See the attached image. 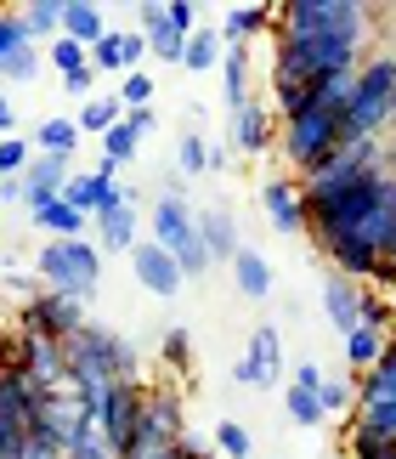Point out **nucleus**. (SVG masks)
I'll use <instances>...</instances> for the list:
<instances>
[{
	"label": "nucleus",
	"mask_w": 396,
	"mask_h": 459,
	"mask_svg": "<svg viewBox=\"0 0 396 459\" xmlns=\"http://www.w3.org/2000/svg\"><path fill=\"white\" fill-rule=\"evenodd\" d=\"M221 34H215V23H198L187 34V51H182V68L187 74H210V68H221Z\"/></svg>",
	"instance_id": "28"
},
{
	"label": "nucleus",
	"mask_w": 396,
	"mask_h": 459,
	"mask_svg": "<svg viewBox=\"0 0 396 459\" xmlns=\"http://www.w3.org/2000/svg\"><path fill=\"white\" fill-rule=\"evenodd\" d=\"M306 102H312V97H306V85L272 68V102H266V108H272L278 119H289V114H300V108H306Z\"/></svg>",
	"instance_id": "38"
},
{
	"label": "nucleus",
	"mask_w": 396,
	"mask_h": 459,
	"mask_svg": "<svg viewBox=\"0 0 396 459\" xmlns=\"http://www.w3.org/2000/svg\"><path fill=\"white\" fill-rule=\"evenodd\" d=\"M244 363H249V375H255V392L283 385V329L255 324V334H249V346H244Z\"/></svg>",
	"instance_id": "17"
},
{
	"label": "nucleus",
	"mask_w": 396,
	"mask_h": 459,
	"mask_svg": "<svg viewBox=\"0 0 396 459\" xmlns=\"http://www.w3.org/2000/svg\"><path fill=\"white\" fill-rule=\"evenodd\" d=\"M17 46H29V34H23V23H17V12H0V57L17 51Z\"/></svg>",
	"instance_id": "46"
},
{
	"label": "nucleus",
	"mask_w": 396,
	"mask_h": 459,
	"mask_svg": "<svg viewBox=\"0 0 396 459\" xmlns=\"http://www.w3.org/2000/svg\"><path fill=\"white\" fill-rule=\"evenodd\" d=\"M221 91H227V108H244L249 102V46L221 51Z\"/></svg>",
	"instance_id": "31"
},
{
	"label": "nucleus",
	"mask_w": 396,
	"mask_h": 459,
	"mask_svg": "<svg viewBox=\"0 0 396 459\" xmlns=\"http://www.w3.org/2000/svg\"><path fill=\"white\" fill-rule=\"evenodd\" d=\"M63 368L68 375H102V380H142V351L119 329H102L85 317V329L63 341Z\"/></svg>",
	"instance_id": "3"
},
{
	"label": "nucleus",
	"mask_w": 396,
	"mask_h": 459,
	"mask_svg": "<svg viewBox=\"0 0 396 459\" xmlns=\"http://www.w3.org/2000/svg\"><path fill=\"white\" fill-rule=\"evenodd\" d=\"M317 403H323V420H346V414L357 409V380H351V375H340V380H329V375H323V385H317Z\"/></svg>",
	"instance_id": "33"
},
{
	"label": "nucleus",
	"mask_w": 396,
	"mask_h": 459,
	"mask_svg": "<svg viewBox=\"0 0 396 459\" xmlns=\"http://www.w3.org/2000/svg\"><path fill=\"white\" fill-rule=\"evenodd\" d=\"M187 431V409H182V392L165 380L142 385V414H136V443H176Z\"/></svg>",
	"instance_id": "12"
},
{
	"label": "nucleus",
	"mask_w": 396,
	"mask_h": 459,
	"mask_svg": "<svg viewBox=\"0 0 396 459\" xmlns=\"http://www.w3.org/2000/svg\"><path fill=\"white\" fill-rule=\"evenodd\" d=\"M159 363H165L170 375H187V368H193V334L187 329H165V341H159Z\"/></svg>",
	"instance_id": "40"
},
{
	"label": "nucleus",
	"mask_w": 396,
	"mask_h": 459,
	"mask_svg": "<svg viewBox=\"0 0 396 459\" xmlns=\"http://www.w3.org/2000/svg\"><path fill=\"white\" fill-rule=\"evenodd\" d=\"M80 126H74V114H51L34 126V153H80Z\"/></svg>",
	"instance_id": "26"
},
{
	"label": "nucleus",
	"mask_w": 396,
	"mask_h": 459,
	"mask_svg": "<svg viewBox=\"0 0 396 459\" xmlns=\"http://www.w3.org/2000/svg\"><path fill=\"white\" fill-rule=\"evenodd\" d=\"M34 431L51 437L63 454L68 448H80V443H91L97 437V414L91 409H80V397H74V385H51V392H34Z\"/></svg>",
	"instance_id": "7"
},
{
	"label": "nucleus",
	"mask_w": 396,
	"mask_h": 459,
	"mask_svg": "<svg viewBox=\"0 0 396 459\" xmlns=\"http://www.w3.org/2000/svg\"><path fill=\"white\" fill-rule=\"evenodd\" d=\"M278 29V6H232L221 23H215V34H221V46H249L255 34H272Z\"/></svg>",
	"instance_id": "21"
},
{
	"label": "nucleus",
	"mask_w": 396,
	"mask_h": 459,
	"mask_svg": "<svg viewBox=\"0 0 396 459\" xmlns=\"http://www.w3.org/2000/svg\"><path fill=\"white\" fill-rule=\"evenodd\" d=\"M125 126H131V131H136V143H142V136L159 126V114H153V108H131V114H125Z\"/></svg>",
	"instance_id": "49"
},
{
	"label": "nucleus",
	"mask_w": 396,
	"mask_h": 459,
	"mask_svg": "<svg viewBox=\"0 0 396 459\" xmlns=\"http://www.w3.org/2000/svg\"><path fill=\"white\" fill-rule=\"evenodd\" d=\"M17 23L34 46L40 40H57L63 34V0H29V6H17Z\"/></svg>",
	"instance_id": "29"
},
{
	"label": "nucleus",
	"mask_w": 396,
	"mask_h": 459,
	"mask_svg": "<svg viewBox=\"0 0 396 459\" xmlns=\"http://www.w3.org/2000/svg\"><path fill=\"white\" fill-rule=\"evenodd\" d=\"M340 346H346V368H351V375H368V368L385 358V346H391V341H385L380 329L357 324V329H351V334H346V341H340Z\"/></svg>",
	"instance_id": "27"
},
{
	"label": "nucleus",
	"mask_w": 396,
	"mask_h": 459,
	"mask_svg": "<svg viewBox=\"0 0 396 459\" xmlns=\"http://www.w3.org/2000/svg\"><path fill=\"white\" fill-rule=\"evenodd\" d=\"M108 29H114V23H108V12L97 6V0H63V40H74V46L91 51Z\"/></svg>",
	"instance_id": "23"
},
{
	"label": "nucleus",
	"mask_w": 396,
	"mask_h": 459,
	"mask_svg": "<svg viewBox=\"0 0 396 459\" xmlns=\"http://www.w3.org/2000/svg\"><path fill=\"white\" fill-rule=\"evenodd\" d=\"M385 170V143H340L329 165H317L312 176H300V199H323V193H346L357 182Z\"/></svg>",
	"instance_id": "8"
},
{
	"label": "nucleus",
	"mask_w": 396,
	"mask_h": 459,
	"mask_svg": "<svg viewBox=\"0 0 396 459\" xmlns=\"http://www.w3.org/2000/svg\"><path fill=\"white\" fill-rule=\"evenodd\" d=\"M210 443L221 459H255V437H249V426H238V420H221Z\"/></svg>",
	"instance_id": "37"
},
{
	"label": "nucleus",
	"mask_w": 396,
	"mask_h": 459,
	"mask_svg": "<svg viewBox=\"0 0 396 459\" xmlns=\"http://www.w3.org/2000/svg\"><path fill=\"white\" fill-rule=\"evenodd\" d=\"M340 114H329V108H317V102H306L300 114H289V119H278V153L289 159V170H295V182L300 176H312L317 165H329V159L340 153Z\"/></svg>",
	"instance_id": "4"
},
{
	"label": "nucleus",
	"mask_w": 396,
	"mask_h": 459,
	"mask_svg": "<svg viewBox=\"0 0 396 459\" xmlns=\"http://www.w3.org/2000/svg\"><path fill=\"white\" fill-rule=\"evenodd\" d=\"M63 459H114V454H108V448H102V437H91V443H80V448H68Z\"/></svg>",
	"instance_id": "52"
},
{
	"label": "nucleus",
	"mask_w": 396,
	"mask_h": 459,
	"mask_svg": "<svg viewBox=\"0 0 396 459\" xmlns=\"http://www.w3.org/2000/svg\"><path fill=\"white\" fill-rule=\"evenodd\" d=\"M148 63V40H142L136 29H108L102 40L91 46V68L97 74H136V68Z\"/></svg>",
	"instance_id": "16"
},
{
	"label": "nucleus",
	"mask_w": 396,
	"mask_h": 459,
	"mask_svg": "<svg viewBox=\"0 0 396 459\" xmlns=\"http://www.w3.org/2000/svg\"><path fill=\"white\" fill-rule=\"evenodd\" d=\"M261 210H266V221H272L283 238L306 233V204H300V182H295V176H272V182L261 187Z\"/></svg>",
	"instance_id": "18"
},
{
	"label": "nucleus",
	"mask_w": 396,
	"mask_h": 459,
	"mask_svg": "<svg viewBox=\"0 0 396 459\" xmlns=\"http://www.w3.org/2000/svg\"><path fill=\"white\" fill-rule=\"evenodd\" d=\"M142 385L148 380H108V392L97 403V437H102V448L125 459L136 443V414H142Z\"/></svg>",
	"instance_id": "9"
},
{
	"label": "nucleus",
	"mask_w": 396,
	"mask_h": 459,
	"mask_svg": "<svg viewBox=\"0 0 396 459\" xmlns=\"http://www.w3.org/2000/svg\"><path fill=\"white\" fill-rule=\"evenodd\" d=\"M119 119H125L119 97H85L80 114H74V126H80V136H102V131H114Z\"/></svg>",
	"instance_id": "32"
},
{
	"label": "nucleus",
	"mask_w": 396,
	"mask_h": 459,
	"mask_svg": "<svg viewBox=\"0 0 396 459\" xmlns=\"http://www.w3.org/2000/svg\"><path fill=\"white\" fill-rule=\"evenodd\" d=\"M295 385H300V392H317V385H323V368H317L312 358H300V368H295Z\"/></svg>",
	"instance_id": "50"
},
{
	"label": "nucleus",
	"mask_w": 396,
	"mask_h": 459,
	"mask_svg": "<svg viewBox=\"0 0 396 459\" xmlns=\"http://www.w3.org/2000/svg\"><path fill=\"white\" fill-rule=\"evenodd\" d=\"M385 176L396 182V131H391V143H385Z\"/></svg>",
	"instance_id": "55"
},
{
	"label": "nucleus",
	"mask_w": 396,
	"mask_h": 459,
	"mask_svg": "<svg viewBox=\"0 0 396 459\" xmlns=\"http://www.w3.org/2000/svg\"><path fill=\"white\" fill-rule=\"evenodd\" d=\"M283 409H289V420L300 431H312V426H329L323 420V403H317V392H300L295 380H283Z\"/></svg>",
	"instance_id": "35"
},
{
	"label": "nucleus",
	"mask_w": 396,
	"mask_h": 459,
	"mask_svg": "<svg viewBox=\"0 0 396 459\" xmlns=\"http://www.w3.org/2000/svg\"><path fill=\"white\" fill-rule=\"evenodd\" d=\"M91 85H97V68H80V74H68V80H63V91L85 102V97H97V91H91Z\"/></svg>",
	"instance_id": "48"
},
{
	"label": "nucleus",
	"mask_w": 396,
	"mask_h": 459,
	"mask_svg": "<svg viewBox=\"0 0 396 459\" xmlns=\"http://www.w3.org/2000/svg\"><path fill=\"white\" fill-rule=\"evenodd\" d=\"M68 176H74V153H34L29 170L17 176V187H23V199H17V204H23L29 216H34V210H46V204H57Z\"/></svg>",
	"instance_id": "13"
},
{
	"label": "nucleus",
	"mask_w": 396,
	"mask_h": 459,
	"mask_svg": "<svg viewBox=\"0 0 396 459\" xmlns=\"http://www.w3.org/2000/svg\"><path fill=\"white\" fill-rule=\"evenodd\" d=\"M0 199H23V187H17V176H0Z\"/></svg>",
	"instance_id": "54"
},
{
	"label": "nucleus",
	"mask_w": 396,
	"mask_h": 459,
	"mask_svg": "<svg viewBox=\"0 0 396 459\" xmlns=\"http://www.w3.org/2000/svg\"><path fill=\"white\" fill-rule=\"evenodd\" d=\"M29 143H23V136H0V176H23L29 170Z\"/></svg>",
	"instance_id": "43"
},
{
	"label": "nucleus",
	"mask_w": 396,
	"mask_h": 459,
	"mask_svg": "<svg viewBox=\"0 0 396 459\" xmlns=\"http://www.w3.org/2000/svg\"><path fill=\"white\" fill-rule=\"evenodd\" d=\"M34 437V380L17 363H0V448H23Z\"/></svg>",
	"instance_id": "10"
},
{
	"label": "nucleus",
	"mask_w": 396,
	"mask_h": 459,
	"mask_svg": "<svg viewBox=\"0 0 396 459\" xmlns=\"http://www.w3.org/2000/svg\"><path fill=\"white\" fill-rule=\"evenodd\" d=\"M119 108L125 114H131V108H153V97H159V85H153V74H148V68H136V74H125L119 80Z\"/></svg>",
	"instance_id": "39"
},
{
	"label": "nucleus",
	"mask_w": 396,
	"mask_h": 459,
	"mask_svg": "<svg viewBox=\"0 0 396 459\" xmlns=\"http://www.w3.org/2000/svg\"><path fill=\"white\" fill-rule=\"evenodd\" d=\"M346 426L368 431V437H380V443H396V403H374V409H351V414H346Z\"/></svg>",
	"instance_id": "34"
},
{
	"label": "nucleus",
	"mask_w": 396,
	"mask_h": 459,
	"mask_svg": "<svg viewBox=\"0 0 396 459\" xmlns=\"http://www.w3.org/2000/svg\"><path fill=\"white\" fill-rule=\"evenodd\" d=\"M351 91H357V68H334V74H317L306 85V97H312L317 108H329V114H346Z\"/></svg>",
	"instance_id": "25"
},
{
	"label": "nucleus",
	"mask_w": 396,
	"mask_h": 459,
	"mask_svg": "<svg viewBox=\"0 0 396 459\" xmlns=\"http://www.w3.org/2000/svg\"><path fill=\"white\" fill-rule=\"evenodd\" d=\"M165 23L176 34H193L198 29V6H193V0H165Z\"/></svg>",
	"instance_id": "44"
},
{
	"label": "nucleus",
	"mask_w": 396,
	"mask_h": 459,
	"mask_svg": "<svg viewBox=\"0 0 396 459\" xmlns=\"http://www.w3.org/2000/svg\"><path fill=\"white\" fill-rule=\"evenodd\" d=\"M391 126H396V91H391Z\"/></svg>",
	"instance_id": "56"
},
{
	"label": "nucleus",
	"mask_w": 396,
	"mask_h": 459,
	"mask_svg": "<svg viewBox=\"0 0 396 459\" xmlns=\"http://www.w3.org/2000/svg\"><path fill=\"white\" fill-rule=\"evenodd\" d=\"M323 312H329L334 334L346 341V334L363 324V284H346V278H329L323 284Z\"/></svg>",
	"instance_id": "22"
},
{
	"label": "nucleus",
	"mask_w": 396,
	"mask_h": 459,
	"mask_svg": "<svg viewBox=\"0 0 396 459\" xmlns=\"http://www.w3.org/2000/svg\"><path fill=\"white\" fill-rule=\"evenodd\" d=\"M0 136H17V108H12L6 91H0Z\"/></svg>",
	"instance_id": "53"
},
{
	"label": "nucleus",
	"mask_w": 396,
	"mask_h": 459,
	"mask_svg": "<svg viewBox=\"0 0 396 459\" xmlns=\"http://www.w3.org/2000/svg\"><path fill=\"white\" fill-rule=\"evenodd\" d=\"M391 91H396V51H374L357 63V91L340 114L346 143H380L391 131Z\"/></svg>",
	"instance_id": "2"
},
{
	"label": "nucleus",
	"mask_w": 396,
	"mask_h": 459,
	"mask_svg": "<svg viewBox=\"0 0 396 459\" xmlns=\"http://www.w3.org/2000/svg\"><path fill=\"white\" fill-rule=\"evenodd\" d=\"M204 153H210V143L198 131H187L182 143H176V170H182V176H204Z\"/></svg>",
	"instance_id": "42"
},
{
	"label": "nucleus",
	"mask_w": 396,
	"mask_h": 459,
	"mask_svg": "<svg viewBox=\"0 0 396 459\" xmlns=\"http://www.w3.org/2000/svg\"><path fill=\"white\" fill-rule=\"evenodd\" d=\"M283 40H346L363 51L368 34H374V6H363V0H283L278 6V29Z\"/></svg>",
	"instance_id": "1"
},
{
	"label": "nucleus",
	"mask_w": 396,
	"mask_h": 459,
	"mask_svg": "<svg viewBox=\"0 0 396 459\" xmlns=\"http://www.w3.org/2000/svg\"><path fill=\"white\" fill-rule=\"evenodd\" d=\"M0 290H12V295H23V301H34V295H40L46 284H40V278H34V273H0Z\"/></svg>",
	"instance_id": "45"
},
{
	"label": "nucleus",
	"mask_w": 396,
	"mask_h": 459,
	"mask_svg": "<svg viewBox=\"0 0 396 459\" xmlns=\"http://www.w3.org/2000/svg\"><path fill=\"white\" fill-rule=\"evenodd\" d=\"M227 267H232V278H238V295H249V301H266V295H272V261L255 255L249 244L227 261Z\"/></svg>",
	"instance_id": "24"
},
{
	"label": "nucleus",
	"mask_w": 396,
	"mask_h": 459,
	"mask_svg": "<svg viewBox=\"0 0 396 459\" xmlns=\"http://www.w3.org/2000/svg\"><path fill=\"white\" fill-rule=\"evenodd\" d=\"M0 459H17V454H12V448H0Z\"/></svg>",
	"instance_id": "57"
},
{
	"label": "nucleus",
	"mask_w": 396,
	"mask_h": 459,
	"mask_svg": "<svg viewBox=\"0 0 396 459\" xmlns=\"http://www.w3.org/2000/svg\"><path fill=\"white\" fill-rule=\"evenodd\" d=\"M17 329L40 334V341H68L74 329H85V301H74V295H57V290H40L34 301H23V312H17Z\"/></svg>",
	"instance_id": "11"
},
{
	"label": "nucleus",
	"mask_w": 396,
	"mask_h": 459,
	"mask_svg": "<svg viewBox=\"0 0 396 459\" xmlns=\"http://www.w3.org/2000/svg\"><path fill=\"white\" fill-rule=\"evenodd\" d=\"M97 221V244L102 250H114V255H131L136 244H142V216H136V204H108Z\"/></svg>",
	"instance_id": "20"
},
{
	"label": "nucleus",
	"mask_w": 396,
	"mask_h": 459,
	"mask_svg": "<svg viewBox=\"0 0 396 459\" xmlns=\"http://www.w3.org/2000/svg\"><path fill=\"white\" fill-rule=\"evenodd\" d=\"M34 278L57 295H74V301H91L102 284V250L85 238H46L40 255H34Z\"/></svg>",
	"instance_id": "5"
},
{
	"label": "nucleus",
	"mask_w": 396,
	"mask_h": 459,
	"mask_svg": "<svg viewBox=\"0 0 396 459\" xmlns=\"http://www.w3.org/2000/svg\"><path fill=\"white\" fill-rule=\"evenodd\" d=\"M198 244H204L210 267H215V261H232V255L244 250L238 216H232V210H198Z\"/></svg>",
	"instance_id": "19"
},
{
	"label": "nucleus",
	"mask_w": 396,
	"mask_h": 459,
	"mask_svg": "<svg viewBox=\"0 0 396 459\" xmlns=\"http://www.w3.org/2000/svg\"><path fill=\"white\" fill-rule=\"evenodd\" d=\"M148 227H153V244H159V250H170V255H176L182 278H204V273H210V255H204V244H198V210L187 204V193H182V187L159 193Z\"/></svg>",
	"instance_id": "6"
},
{
	"label": "nucleus",
	"mask_w": 396,
	"mask_h": 459,
	"mask_svg": "<svg viewBox=\"0 0 396 459\" xmlns=\"http://www.w3.org/2000/svg\"><path fill=\"white\" fill-rule=\"evenodd\" d=\"M227 165H232V148H227V143H210V153H204V170L215 176V170H227Z\"/></svg>",
	"instance_id": "51"
},
{
	"label": "nucleus",
	"mask_w": 396,
	"mask_h": 459,
	"mask_svg": "<svg viewBox=\"0 0 396 459\" xmlns=\"http://www.w3.org/2000/svg\"><path fill=\"white\" fill-rule=\"evenodd\" d=\"M278 148V114L266 108L261 97H249L244 108H232V153L244 159H261Z\"/></svg>",
	"instance_id": "14"
},
{
	"label": "nucleus",
	"mask_w": 396,
	"mask_h": 459,
	"mask_svg": "<svg viewBox=\"0 0 396 459\" xmlns=\"http://www.w3.org/2000/svg\"><path fill=\"white\" fill-rule=\"evenodd\" d=\"M34 227H40V233L46 238H85V227H91V216H80V210L74 204H46V210H34V216H29Z\"/></svg>",
	"instance_id": "30"
},
{
	"label": "nucleus",
	"mask_w": 396,
	"mask_h": 459,
	"mask_svg": "<svg viewBox=\"0 0 396 459\" xmlns=\"http://www.w3.org/2000/svg\"><path fill=\"white\" fill-rule=\"evenodd\" d=\"M131 267H136V284L148 290V295H159V301L182 295V284H187V278H182V267H176V255H170V250H159L153 238L131 250Z\"/></svg>",
	"instance_id": "15"
},
{
	"label": "nucleus",
	"mask_w": 396,
	"mask_h": 459,
	"mask_svg": "<svg viewBox=\"0 0 396 459\" xmlns=\"http://www.w3.org/2000/svg\"><path fill=\"white\" fill-rule=\"evenodd\" d=\"M40 68H46V57H40V46H17V51H6V57H0V85H23V80H34V74H40Z\"/></svg>",
	"instance_id": "36"
},
{
	"label": "nucleus",
	"mask_w": 396,
	"mask_h": 459,
	"mask_svg": "<svg viewBox=\"0 0 396 459\" xmlns=\"http://www.w3.org/2000/svg\"><path fill=\"white\" fill-rule=\"evenodd\" d=\"M46 63H51V68H57V74L68 80V74H80V68H91V51L57 34V40H51V51H46Z\"/></svg>",
	"instance_id": "41"
},
{
	"label": "nucleus",
	"mask_w": 396,
	"mask_h": 459,
	"mask_svg": "<svg viewBox=\"0 0 396 459\" xmlns=\"http://www.w3.org/2000/svg\"><path fill=\"white\" fill-rule=\"evenodd\" d=\"M17 459H63V448H57V443H51V437H40V431H34V437H29V443H23V448H17Z\"/></svg>",
	"instance_id": "47"
}]
</instances>
